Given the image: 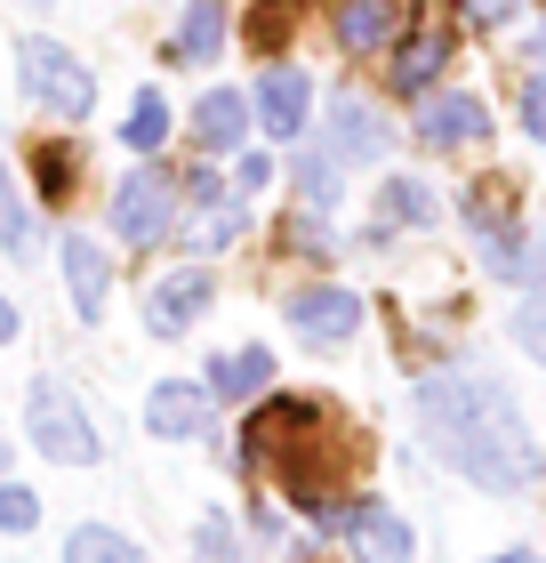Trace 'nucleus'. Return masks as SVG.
<instances>
[{
	"label": "nucleus",
	"instance_id": "f257e3e1",
	"mask_svg": "<svg viewBox=\"0 0 546 563\" xmlns=\"http://www.w3.org/2000/svg\"><path fill=\"white\" fill-rule=\"evenodd\" d=\"M419 427H426L434 459L450 475H466L475 492H490V499L531 492L538 451H531V419H523V402L506 395V378H490V371L419 378Z\"/></svg>",
	"mask_w": 546,
	"mask_h": 563
},
{
	"label": "nucleus",
	"instance_id": "f03ea898",
	"mask_svg": "<svg viewBox=\"0 0 546 563\" xmlns=\"http://www.w3.org/2000/svg\"><path fill=\"white\" fill-rule=\"evenodd\" d=\"M24 443H33L41 459H57V467H97V459H105L89 402L73 395L57 371H41L33 387H24Z\"/></svg>",
	"mask_w": 546,
	"mask_h": 563
},
{
	"label": "nucleus",
	"instance_id": "7ed1b4c3",
	"mask_svg": "<svg viewBox=\"0 0 546 563\" xmlns=\"http://www.w3.org/2000/svg\"><path fill=\"white\" fill-rule=\"evenodd\" d=\"M16 81H24V97H33L41 113H57V121H89V106H97V73L73 57L65 41H48V33L16 41Z\"/></svg>",
	"mask_w": 546,
	"mask_h": 563
},
{
	"label": "nucleus",
	"instance_id": "20e7f679",
	"mask_svg": "<svg viewBox=\"0 0 546 563\" xmlns=\"http://www.w3.org/2000/svg\"><path fill=\"white\" fill-rule=\"evenodd\" d=\"M490 186H499V177H490ZM466 194V242L482 250V274H499V282H546V250L523 234V225H514V210H506V194Z\"/></svg>",
	"mask_w": 546,
	"mask_h": 563
},
{
	"label": "nucleus",
	"instance_id": "39448f33",
	"mask_svg": "<svg viewBox=\"0 0 546 563\" xmlns=\"http://www.w3.org/2000/svg\"><path fill=\"white\" fill-rule=\"evenodd\" d=\"M177 177L161 162H145V169H129L121 186H113V234L129 250H153V242H169V225H177Z\"/></svg>",
	"mask_w": 546,
	"mask_h": 563
},
{
	"label": "nucleus",
	"instance_id": "423d86ee",
	"mask_svg": "<svg viewBox=\"0 0 546 563\" xmlns=\"http://www.w3.org/2000/svg\"><path fill=\"white\" fill-rule=\"evenodd\" d=\"M337 540H346L354 563H419V531L386 499H346L337 507Z\"/></svg>",
	"mask_w": 546,
	"mask_h": 563
},
{
	"label": "nucleus",
	"instance_id": "0eeeda50",
	"mask_svg": "<svg viewBox=\"0 0 546 563\" xmlns=\"http://www.w3.org/2000/svg\"><path fill=\"white\" fill-rule=\"evenodd\" d=\"M218 419V395L201 387V378H161V387H145V434L153 443H201Z\"/></svg>",
	"mask_w": 546,
	"mask_h": 563
},
{
	"label": "nucleus",
	"instance_id": "6e6552de",
	"mask_svg": "<svg viewBox=\"0 0 546 563\" xmlns=\"http://www.w3.org/2000/svg\"><path fill=\"white\" fill-rule=\"evenodd\" d=\"M210 298H218L210 266H177V274H161L145 290V330H153V339H186V330L210 314Z\"/></svg>",
	"mask_w": 546,
	"mask_h": 563
},
{
	"label": "nucleus",
	"instance_id": "1a4fd4ad",
	"mask_svg": "<svg viewBox=\"0 0 546 563\" xmlns=\"http://www.w3.org/2000/svg\"><path fill=\"white\" fill-rule=\"evenodd\" d=\"M458 57V33L450 24H410V33L394 41V65H386V81H394V97H426L434 81H442V65Z\"/></svg>",
	"mask_w": 546,
	"mask_h": 563
},
{
	"label": "nucleus",
	"instance_id": "9d476101",
	"mask_svg": "<svg viewBox=\"0 0 546 563\" xmlns=\"http://www.w3.org/2000/svg\"><path fill=\"white\" fill-rule=\"evenodd\" d=\"M290 330H298V339L305 346H346L354 339V330H361V298L354 290H337V282H314V290H298L290 298Z\"/></svg>",
	"mask_w": 546,
	"mask_h": 563
},
{
	"label": "nucleus",
	"instance_id": "9b49d317",
	"mask_svg": "<svg viewBox=\"0 0 546 563\" xmlns=\"http://www.w3.org/2000/svg\"><path fill=\"white\" fill-rule=\"evenodd\" d=\"M305 106H314V81H305L298 65H266V73H257L249 113H257V130H266L274 145H290V137L305 130Z\"/></svg>",
	"mask_w": 546,
	"mask_h": 563
},
{
	"label": "nucleus",
	"instance_id": "f8f14e48",
	"mask_svg": "<svg viewBox=\"0 0 546 563\" xmlns=\"http://www.w3.org/2000/svg\"><path fill=\"white\" fill-rule=\"evenodd\" d=\"M330 24H337V48H346V57H378V48L402 41L410 0H337Z\"/></svg>",
	"mask_w": 546,
	"mask_h": 563
},
{
	"label": "nucleus",
	"instance_id": "ddd939ff",
	"mask_svg": "<svg viewBox=\"0 0 546 563\" xmlns=\"http://www.w3.org/2000/svg\"><path fill=\"white\" fill-rule=\"evenodd\" d=\"M386 145H394V130L378 121V106H361V97H337V106H330V137H322V153H330L337 169L386 162Z\"/></svg>",
	"mask_w": 546,
	"mask_h": 563
},
{
	"label": "nucleus",
	"instance_id": "4468645a",
	"mask_svg": "<svg viewBox=\"0 0 546 563\" xmlns=\"http://www.w3.org/2000/svg\"><path fill=\"white\" fill-rule=\"evenodd\" d=\"M419 137H426L434 153H458V145L490 137L482 97H475V89H442V97H426V106H419Z\"/></svg>",
	"mask_w": 546,
	"mask_h": 563
},
{
	"label": "nucleus",
	"instance_id": "2eb2a0df",
	"mask_svg": "<svg viewBox=\"0 0 546 563\" xmlns=\"http://www.w3.org/2000/svg\"><path fill=\"white\" fill-rule=\"evenodd\" d=\"M57 274H65V298H73V314H81V322L105 314L113 266H105V250H97L89 234H65V242H57Z\"/></svg>",
	"mask_w": 546,
	"mask_h": 563
},
{
	"label": "nucleus",
	"instance_id": "dca6fc26",
	"mask_svg": "<svg viewBox=\"0 0 546 563\" xmlns=\"http://www.w3.org/2000/svg\"><path fill=\"white\" fill-rule=\"evenodd\" d=\"M274 378V346H242V354H210V371H201V387L218 402H257Z\"/></svg>",
	"mask_w": 546,
	"mask_h": 563
},
{
	"label": "nucleus",
	"instance_id": "f3484780",
	"mask_svg": "<svg viewBox=\"0 0 546 563\" xmlns=\"http://www.w3.org/2000/svg\"><path fill=\"white\" fill-rule=\"evenodd\" d=\"M193 137H201V153H242V137H249V97L242 89H201Z\"/></svg>",
	"mask_w": 546,
	"mask_h": 563
},
{
	"label": "nucleus",
	"instance_id": "a211bd4d",
	"mask_svg": "<svg viewBox=\"0 0 546 563\" xmlns=\"http://www.w3.org/2000/svg\"><path fill=\"white\" fill-rule=\"evenodd\" d=\"M225 41V0H186V16H177V65H210Z\"/></svg>",
	"mask_w": 546,
	"mask_h": 563
},
{
	"label": "nucleus",
	"instance_id": "6ab92c4d",
	"mask_svg": "<svg viewBox=\"0 0 546 563\" xmlns=\"http://www.w3.org/2000/svg\"><path fill=\"white\" fill-rule=\"evenodd\" d=\"M65 563H153V555L113 523H81V531H65Z\"/></svg>",
	"mask_w": 546,
	"mask_h": 563
},
{
	"label": "nucleus",
	"instance_id": "aec40b11",
	"mask_svg": "<svg viewBox=\"0 0 546 563\" xmlns=\"http://www.w3.org/2000/svg\"><path fill=\"white\" fill-rule=\"evenodd\" d=\"M33 250H41V218L33 201H16L9 169H0V258H33Z\"/></svg>",
	"mask_w": 546,
	"mask_h": 563
},
{
	"label": "nucleus",
	"instance_id": "412c9836",
	"mask_svg": "<svg viewBox=\"0 0 546 563\" xmlns=\"http://www.w3.org/2000/svg\"><path fill=\"white\" fill-rule=\"evenodd\" d=\"M378 210H386V225H434V218H442V201L426 194V177H386Z\"/></svg>",
	"mask_w": 546,
	"mask_h": 563
},
{
	"label": "nucleus",
	"instance_id": "4be33fe9",
	"mask_svg": "<svg viewBox=\"0 0 546 563\" xmlns=\"http://www.w3.org/2000/svg\"><path fill=\"white\" fill-rule=\"evenodd\" d=\"M121 137H129V153H145V162L169 145V106H161V89H137V106H129Z\"/></svg>",
	"mask_w": 546,
	"mask_h": 563
},
{
	"label": "nucleus",
	"instance_id": "5701e85b",
	"mask_svg": "<svg viewBox=\"0 0 546 563\" xmlns=\"http://www.w3.org/2000/svg\"><path fill=\"white\" fill-rule=\"evenodd\" d=\"M33 177H41V201H65L73 177H81V153L65 137H48V145H33Z\"/></svg>",
	"mask_w": 546,
	"mask_h": 563
},
{
	"label": "nucleus",
	"instance_id": "b1692460",
	"mask_svg": "<svg viewBox=\"0 0 546 563\" xmlns=\"http://www.w3.org/2000/svg\"><path fill=\"white\" fill-rule=\"evenodd\" d=\"M506 330H514V346H523L531 363L546 371V282H531V290H523V306H514Z\"/></svg>",
	"mask_w": 546,
	"mask_h": 563
},
{
	"label": "nucleus",
	"instance_id": "393cba45",
	"mask_svg": "<svg viewBox=\"0 0 546 563\" xmlns=\"http://www.w3.org/2000/svg\"><path fill=\"white\" fill-rule=\"evenodd\" d=\"M193 563H249V555H242V540H233V523L218 516V507L193 523Z\"/></svg>",
	"mask_w": 546,
	"mask_h": 563
},
{
	"label": "nucleus",
	"instance_id": "a878e982",
	"mask_svg": "<svg viewBox=\"0 0 546 563\" xmlns=\"http://www.w3.org/2000/svg\"><path fill=\"white\" fill-rule=\"evenodd\" d=\"M298 194H305V210H337V162L330 153H305L298 162Z\"/></svg>",
	"mask_w": 546,
	"mask_h": 563
},
{
	"label": "nucleus",
	"instance_id": "bb28decb",
	"mask_svg": "<svg viewBox=\"0 0 546 563\" xmlns=\"http://www.w3.org/2000/svg\"><path fill=\"white\" fill-rule=\"evenodd\" d=\"M233 234H242V201H218V210H201V218H193V234H186V242H193V250H225Z\"/></svg>",
	"mask_w": 546,
	"mask_h": 563
},
{
	"label": "nucleus",
	"instance_id": "cd10ccee",
	"mask_svg": "<svg viewBox=\"0 0 546 563\" xmlns=\"http://www.w3.org/2000/svg\"><path fill=\"white\" fill-rule=\"evenodd\" d=\"M41 523V492H24V483H0V531H33Z\"/></svg>",
	"mask_w": 546,
	"mask_h": 563
},
{
	"label": "nucleus",
	"instance_id": "c85d7f7f",
	"mask_svg": "<svg viewBox=\"0 0 546 563\" xmlns=\"http://www.w3.org/2000/svg\"><path fill=\"white\" fill-rule=\"evenodd\" d=\"M514 106H523V130L546 145V73H523V97H514Z\"/></svg>",
	"mask_w": 546,
	"mask_h": 563
},
{
	"label": "nucleus",
	"instance_id": "c756f323",
	"mask_svg": "<svg viewBox=\"0 0 546 563\" xmlns=\"http://www.w3.org/2000/svg\"><path fill=\"white\" fill-rule=\"evenodd\" d=\"M186 194H193V210H218V201H233V186H225V177H218V169H201V177H193V186H186Z\"/></svg>",
	"mask_w": 546,
	"mask_h": 563
},
{
	"label": "nucleus",
	"instance_id": "7c9ffc66",
	"mask_svg": "<svg viewBox=\"0 0 546 563\" xmlns=\"http://www.w3.org/2000/svg\"><path fill=\"white\" fill-rule=\"evenodd\" d=\"M257 186H274V162H266V153H242V177H233V194H257Z\"/></svg>",
	"mask_w": 546,
	"mask_h": 563
},
{
	"label": "nucleus",
	"instance_id": "2f4dec72",
	"mask_svg": "<svg viewBox=\"0 0 546 563\" xmlns=\"http://www.w3.org/2000/svg\"><path fill=\"white\" fill-rule=\"evenodd\" d=\"M16 330H24V314H16V306H9V298H0V346H9V339H16Z\"/></svg>",
	"mask_w": 546,
	"mask_h": 563
},
{
	"label": "nucleus",
	"instance_id": "473e14b6",
	"mask_svg": "<svg viewBox=\"0 0 546 563\" xmlns=\"http://www.w3.org/2000/svg\"><path fill=\"white\" fill-rule=\"evenodd\" d=\"M523 57H538V73H546V24H531V41H523Z\"/></svg>",
	"mask_w": 546,
	"mask_h": 563
},
{
	"label": "nucleus",
	"instance_id": "72a5a7b5",
	"mask_svg": "<svg viewBox=\"0 0 546 563\" xmlns=\"http://www.w3.org/2000/svg\"><path fill=\"white\" fill-rule=\"evenodd\" d=\"M490 563H538V555L531 548H506V555H490Z\"/></svg>",
	"mask_w": 546,
	"mask_h": 563
},
{
	"label": "nucleus",
	"instance_id": "f704fd0d",
	"mask_svg": "<svg viewBox=\"0 0 546 563\" xmlns=\"http://www.w3.org/2000/svg\"><path fill=\"white\" fill-rule=\"evenodd\" d=\"M9 459H16V443H9V434H0V475H9Z\"/></svg>",
	"mask_w": 546,
	"mask_h": 563
},
{
	"label": "nucleus",
	"instance_id": "c9c22d12",
	"mask_svg": "<svg viewBox=\"0 0 546 563\" xmlns=\"http://www.w3.org/2000/svg\"><path fill=\"white\" fill-rule=\"evenodd\" d=\"M538 475H546V451H538Z\"/></svg>",
	"mask_w": 546,
	"mask_h": 563
},
{
	"label": "nucleus",
	"instance_id": "e433bc0d",
	"mask_svg": "<svg viewBox=\"0 0 546 563\" xmlns=\"http://www.w3.org/2000/svg\"><path fill=\"white\" fill-rule=\"evenodd\" d=\"M33 9H41V0H33Z\"/></svg>",
	"mask_w": 546,
	"mask_h": 563
}]
</instances>
